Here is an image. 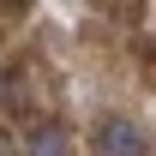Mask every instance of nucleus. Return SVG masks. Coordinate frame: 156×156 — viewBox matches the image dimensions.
I'll return each instance as SVG.
<instances>
[{"label":"nucleus","mask_w":156,"mask_h":156,"mask_svg":"<svg viewBox=\"0 0 156 156\" xmlns=\"http://www.w3.org/2000/svg\"><path fill=\"white\" fill-rule=\"evenodd\" d=\"M96 156H144V132H138V120L108 114V120L96 126Z\"/></svg>","instance_id":"nucleus-1"},{"label":"nucleus","mask_w":156,"mask_h":156,"mask_svg":"<svg viewBox=\"0 0 156 156\" xmlns=\"http://www.w3.org/2000/svg\"><path fill=\"white\" fill-rule=\"evenodd\" d=\"M72 144H66V126L60 120H36L30 132H24V156H66Z\"/></svg>","instance_id":"nucleus-2"},{"label":"nucleus","mask_w":156,"mask_h":156,"mask_svg":"<svg viewBox=\"0 0 156 156\" xmlns=\"http://www.w3.org/2000/svg\"><path fill=\"white\" fill-rule=\"evenodd\" d=\"M0 156H24V150H18V144H12L6 132H0Z\"/></svg>","instance_id":"nucleus-3"}]
</instances>
